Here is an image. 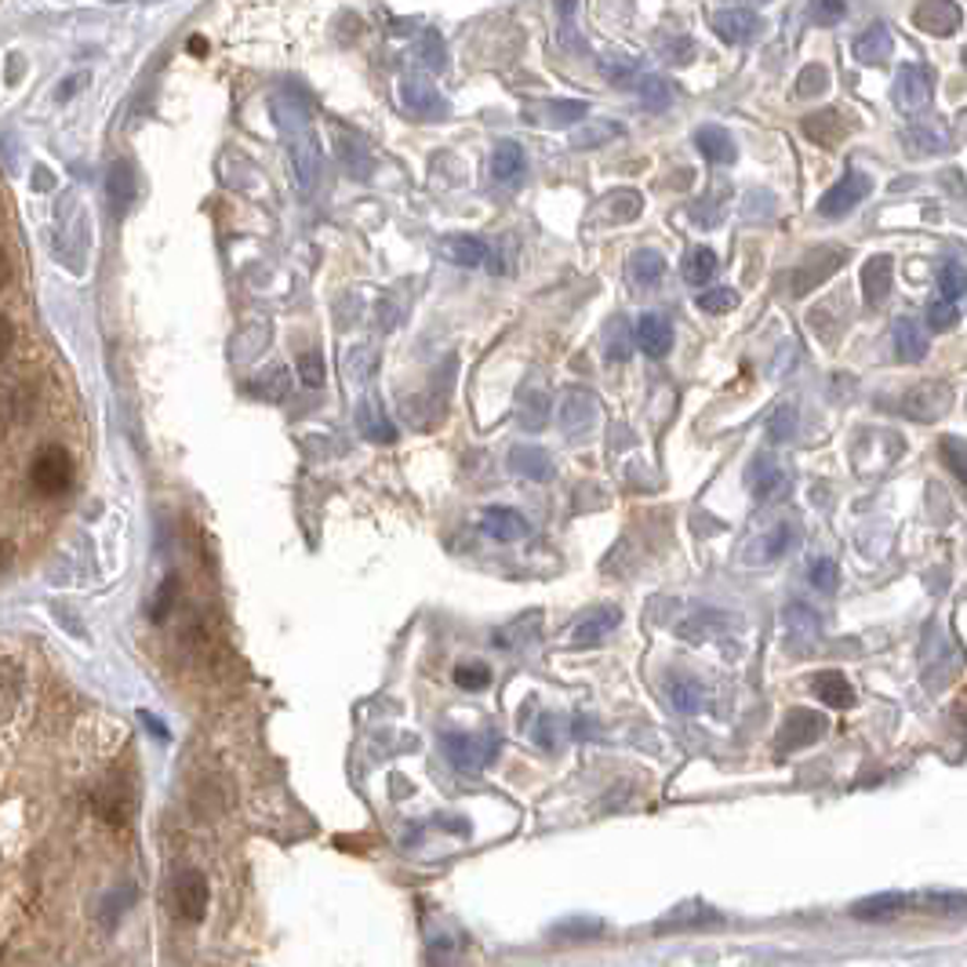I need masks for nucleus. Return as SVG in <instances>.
Returning <instances> with one entry per match:
<instances>
[{"mask_svg": "<svg viewBox=\"0 0 967 967\" xmlns=\"http://www.w3.org/2000/svg\"><path fill=\"white\" fill-rule=\"evenodd\" d=\"M909 902H913V898H909V895H898V891L870 895V898H862V902L851 906V917H855V920H866V924H880V920H895L898 913H906Z\"/></svg>", "mask_w": 967, "mask_h": 967, "instance_id": "nucleus-18", "label": "nucleus"}, {"mask_svg": "<svg viewBox=\"0 0 967 967\" xmlns=\"http://www.w3.org/2000/svg\"><path fill=\"white\" fill-rule=\"evenodd\" d=\"M931 95H935L931 73L924 70V66L906 62L895 77V106L902 113H920V110H928Z\"/></svg>", "mask_w": 967, "mask_h": 967, "instance_id": "nucleus-8", "label": "nucleus"}, {"mask_svg": "<svg viewBox=\"0 0 967 967\" xmlns=\"http://www.w3.org/2000/svg\"><path fill=\"white\" fill-rule=\"evenodd\" d=\"M11 564H15V542H11V539H0V575H4Z\"/></svg>", "mask_w": 967, "mask_h": 967, "instance_id": "nucleus-59", "label": "nucleus"}, {"mask_svg": "<svg viewBox=\"0 0 967 967\" xmlns=\"http://www.w3.org/2000/svg\"><path fill=\"white\" fill-rule=\"evenodd\" d=\"M11 277H15V266H11V255L0 247V288H8Z\"/></svg>", "mask_w": 967, "mask_h": 967, "instance_id": "nucleus-60", "label": "nucleus"}, {"mask_svg": "<svg viewBox=\"0 0 967 967\" xmlns=\"http://www.w3.org/2000/svg\"><path fill=\"white\" fill-rule=\"evenodd\" d=\"M15 343H19V327H15V321H11L8 313H0V360H8V353L15 349Z\"/></svg>", "mask_w": 967, "mask_h": 967, "instance_id": "nucleus-57", "label": "nucleus"}, {"mask_svg": "<svg viewBox=\"0 0 967 967\" xmlns=\"http://www.w3.org/2000/svg\"><path fill=\"white\" fill-rule=\"evenodd\" d=\"M891 258L887 255H873L866 266H862V299H866L870 310H877V306L887 299V291H891Z\"/></svg>", "mask_w": 967, "mask_h": 967, "instance_id": "nucleus-19", "label": "nucleus"}, {"mask_svg": "<svg viewBox=\"0 0 967 967\" xmlns=\"http://www.w3.org/2000/svg\"><path fill=\"white\" fill-rule=\"evenodd\" d=\"M495 749H498V742L495 738H476V735H444V753L451 757V764L454 768H462V771H476V768H484L487 760L495 757Z\"/></svg>", "mask_w": 967, "mask_h": 967, "instance_id": "nucleus-9", "label": "nucleus"}, {"mask_svg": "<svg viewBox=\"0 0 967 967\" xmlns=\"http://www.w3.org/2000/svg\"><path fill=\"white\" fill-rule=\"evenodd\" d=\"M949 401H953V390L946 382H917L913 390L902 393L898 412L913 418V423H939V418L946 415Z\"/></svg>", "mask_w": 967, "mask_h": 967, "instance_id": "nucleus-4", "label": "nucleus"}, {"mask_svg": "<svg viewBox=\"0 0 967 967\" xmlns=\"http://www.w3.org/2000/svg\"><path fill=\"white\" fill-rule=\"evenodd\" d=\"M110 197H113V204H117V208H128V204H131V197H135V175H131L128 164H113V172H110Z\"/></svg>", "mask_w": 967, "mask_h": 967, "instance_id": "nucleus-40", "label": "nucleus"}, {"mask_svg": "<svg viewBox=\"0 0 967 967\" xmlns=\"http://www.w3.org/2000/svg\"><path fill=\"white\" fill-rule=\"evenodd\" d=\"M844 15H848V4H811V19L818 26H833V22H840Z\"/></svg>", "mask_w": 967, "mask_h": 967, "instance_id": "nucleus-58", "label": "nucleus"}, {"mask_svg": "<svg viewBox=\"0 0 967 967\" xmlns=\"http://www.w3.org/2000/svg\"><path fill=\"white\" fill-rule=\"evenodd\" d=\"M509 465H514V473L528 476V481H539V484H545L553 476L550 451L534 448V444H517V448L509 451Z\"/></svg>", "mask_w": 967, "mask_h": 967, "instance_id": "nucleus-23", "label": "nucleus"}, {"mask_svg": "<svg viewBox=\"0 0 967 967\" xmlns=\"http://www.w3.org/2000/svg\"><path fill=\"white\" fill-rule=\"evenodd\" d=\"M357 426H360V434H368L375 444H393L396 440V426L382 415V404L375 401V396H368V401L357 407Z\"/></svg>", "mask_w": 967, "mask_h": 967, "instance_id": "nucleus-26", "label": "nucleus"}, {"mask_svg": "<svg viewBox=\"0 0 967 967\" xmlns=\"http://www.w3.org/2000/svg\"><path fill=\"white\" fill-rule=\"evenodd\" d=\"M454 684H459L462 691H484L487 684H492V669H487L484 663H462V666H454Z\"/></svg>", "mask_w": 967, "mask_h": 967, "instance_id": "nucleus-42", "label": "nucleus"}, {"mask_svg": "<svg viewBox=\"0 0 967 967\" xmlns=\"http://www.w3.org/2000/svg\"><path fill=\"white\" fill-rule=\"evenodd\" d=\"M917 30L931 33V37H949L960 26V8L957 4H917L913 8Z\"/></svg>", "mask_w": 967, "mask_h": 967, "instance_id": "nucleus-22", "label": "nucleus"}, {"mask_svg": "<svg viewBox=\"0 0 967 967\" xmlns=\"http://www.w3.org/2000/svg\"><path fill=\"white\" fill-rule=\"evenodd\" d=\"M636 88H641V102L647 110H669L674 106V84L666 81V77H655V73H644L641 81H636Z\"/></svg>", "mask_w": 967, "mask_h": 967, "instance_id": "nucleus-36", "label": "nucleus"}, {"mask_svg": "<svg viewBox=\"0 0 967 967\" xmlns=\"http://www.w3.org/2000/svg\"><path fill=\"white\" fill-rule=\"evenodd\" d=\"M902 142H906V153H909V157H931V153H939V150H942V139H939L935 131H928V128L906 131V135H902Z\"/></svg>", "mask_w": 967, "mask_h": 967, "instance_id": "nucleus-46", "label": "nucleus"}, {"mask_svg": "<svg viewBox=\"0 0 967 967\" xmlns=\"http://www.w3.org/2000/svg\"><path fill=\"white\" fill-rule=\"evenodd\" d=\"M128 902H131V887H120L117 895H110L106 902H102V909H99L102 928H117V920H120L124 909H128Z\"/></svg>", "mask_w": 967, "mask_h": 967, "instance_id": "nucleus-51", "label": "nucleus"}, {"mask_svg": "<svg viewBox=\"0 0 967 967\" xmlns=\"http://www.w3.org/2000/svg\"><path fill=\"white\" fill-rule=\"evenodd\" d=\"M208 898H211V891H208L204 873L186 870V873H179V877H175V909H179L182 920H193V924L204 920V913H208Z\"/></svg>", "mask_w": 967, "mask_h": 967, "instance_id": "nucleus-10", "label": "nucleus"}, {"mask_svg": "<svg viewBox=\"0 0 967 967\" xmlns=\"http://www.w3.org/2000/svg\"><path fill=\"white\" fill-rule=\"evenodd\" d=\"M600 73H605L611 84H619V88H633V81H641V62H636L633 55L608 51L605 59H600Z\"/></svg>", "mask_w": 967, "mask_h": 967, "instance_id": "nucleus-32", "label": "nucleus"}, {"mask_svg": "<svg viewBox=\"0 0 967 967\" xmlns=\"http://www.w3.org/2000/svg\"><path fill=\"white\" fill-rule=\"evenodd\" d=\"M669 699H674L680 713H699L705 705V688L695 677H677V680H669Z\"/></svg>", "mask_w": 967, "mask_h": 967, "instance_id": "nucleus-35", "label": "nucleus"}, {"mask_svg": "<svg viewBox=\"0 0 967 967\" xmlns=\"http://www.w3.org/2000/svg\"><path fill=\"white\" fill-rule=\"evenodd\" d=\"M418 62L423 66H429V70L434 73H444L448 70V48H444V37H440V30H423V37H418Z\"/></svg>", "mask_w": 967, "mask_h": 967, "instance_id": "nucleus-37", "label": "nucleus"}, {"mask_svg": "<svg viewBox=\"0 0 967 967\" xmlns=\"http://www.w3.org/2000/svg\"><path fill=\"white\" fill-rule=\"evenodd\" d=\"M630 280L636 284V288H652V284H658L666 277V258L652 252V247H641V252L630 255Z\"/></svg>", "mask_w": 967, "mask_h": 967, "instance_id": "nucleus-28", "label": "nucleus"}, {"mask_svg": "<svg viewBox=\"0 0 967 967\" xmlns=\"http://www.w3.org/2000/svg\"><path fill=\"white\" fill-rule=\"evenodd\" d=\"M960 321V306H953L946 299H935L928 306V327L931 332H949V327H957Z\"/></svg>", "mask_w": 967, "mask_h": 967, "instance_id": "nucleus-47", "label": "nucleus"}, {"mask_svg": "<svg viewBox=\"0 0 967 967\" xmlns=\"http://www.w3.org/2000/svg\"><path fill=\"white\" fill-rule=\"evenodd\" d=\"M829 81V73H826V66H807V70L801 73V88H796V95H818V91H822V84Z\"/></svg>", "mask_w": 967, "mask_h": 967, "instance_id": "nucleus-54", "label": "nucleus"}, {"mask_svg": "<svg viewBox=\"0 0 967 967\" xmlns=\"http://www.w3.org/2000/svg\"><path fill=\"white\" fill-rule=\"evenodd\" d=\"M401 99H404L407 110L418 113V117L437 120V117L448 113V102L440 99V91L429 81H418V77H404V81H401Z\"/></svg>", "mask_w": 967, "mask_h": 967, "instance_id": "nucleus-16", "label": "nucleus"}, {"mask_svg": "<svg viewBox=\"0 0 967 967\" xmlns=\"http://www.w3.org/2000/svg\"><path fill=\"white\" fill-rule=\"evenodd\" d=\"M695 146L710 164H735V157H738L732 131L721 128V124H702V128L695 131Z\"/></svg>", "mask_w": 967, "mask_h": 967, "instance_id": "nucleus-17", "label": "nucleus"}, {"mask_svg": "<svg viewBox=\"0 0 967 967\" xmlns=\"http://www.w3.org/2000/svg\"><path fill=\"white\" fill-rule=\"evenodd\" d=\"M295 172H299L302 189H313L316 172H321V146L313 135H306V142L295 146Z\"/></svg>", "mask_w": 967, "mask_h": 967, "instance_id": "nucleus-34", "label": "nucleus"}, {"mask_svg": "<svg viewBox=\"0 0 967 967\" xmlns=\"http://www.w3.org/2000/svg\"><path fill=\"white\" fill-rule=\"evenodd\" d=\"M691 51H695V44H691L688 37H663V55L669 62H691Z\"/></svg>", "mask_w": 967, "mask_h": 967, "instance_id": "nucleus-55", "label": "nucleus"}, {"mask_svg": "<svg viewBox=\"0 0 967 967\" xmlns=\"http://www.w3.org/2000/svg\"><path fill=\"white\" fill-rule=\"evenodd\" d=\"M179 578L175 575H168L164 583H161V589H157V597H153V605H150V619L153 622H164L168 615H172V608H175V600H179Z\"/></svg>", "mask_w": 967, "mask_h": 967, "instance_id": "nucleus-45", "label": "nucleus"}, {"mask_svg": "<svg viewBox=\"0 0 967 967\" xmlns=\"http://www.w3.org/2000/svg\"><path fill=\"white\" fill-rule=\"evenodd\" d=\"M786 622H790V630L796 636H804V641H815V636H818V615L807 605H790Z\"/></svg>", "mask_w": 967, "mask_h": 967, "instance_id": "nucleus-48", "label": "nucleus"}, {"mask_svg": "<svg viewBox=\"0 0 967 967\" xmlns=\"http://www.w3.org/2000/svg\"><path fill=\"white\" fill-rule=\"evenodd\" d=\"M597 423V396L586 390H567L561 401V426L572 437H583Z\"/></svg>", "mask_w": 967, "mask_h": 967, "instance_id": "nucleus-14", "label": "nucleus"}, {"mask_svg": "<svg viewBox=\"0 0 967 967\" xmlns=\"http://www.w3.org/2000/svg\"><path fill=\"white\" fill-rule=\"evenodd\" d=\"M625 128L622 124H611V120H597L594 128H583V131H575V146L578 150H589V146H605V139H619Z\"/></svg>", "mask_w": 967, "mask_h": 967, "instance_id": "nucleus-44", "label": "nucleus"}, {"mask_svg": "<svg viewBox=\"0 0 967 967\" xmlns=\"http://www.w3.org/2000/svg\"><path fill=\"white\" fill-rule=\"evenodd\" d=\"M942 454H946V465L953 470V476L964 484V440L960 437H942Z\"/></svg>", "mask_w": 967, "mask_h": 967, "instance_id": "nucleus-53", "label": "nucleus"}, {"mask_svg": "<svg viewBox=\"0 0 967 967\" xmlns=\"http://www.w3.org/2000/svg\"><path fill=\"white\" fill-rule=\"evenodd\" d=\"M716 269H721V263H716V252H713V247H705V244L691 247L688 258H684V280L695 284V288H705V284L716 277Z\"/></svg>", "mask_w": 967, "mask_h": 967, "instance_id": "nucleus-31", "label": "nucleus"}, {"mask_svg": "<svg viewBox=\"0 0 967 967\" xmlns=\"http://www.w3.org/2000/svg\"><path fill=\"white\" fill-rule=\"evenodd\" d=\"M724 625H735L732 615H721V611H699V615H691L688 622H680V636L691 644L705 641V636H713L716 630H724Z\"/></svg>", "mask_w": 967, "mask_h": 967, "instance_id": "nucleus-33", "label": "nucleus"}, {"mask_svg": "<svg viewBox=\"0 0 967 967\" xmlns=\"http://www.w3.org/2000/svg\"><path fill=\"white\" fill-rule=\"evenodd\" d=\"M738 306V291L735 288H710L699 295V310L710 313V316H721V313H732Z\"/></svg>", "mask_w": 967, "mask_h": 967, "instance_id": "nucleus-41", "label": "nucleus"}, {"mask_svg": "<svg viewBox=\"0 0 967 967\" xmlns=\"http://www.w3.org/2000/svg\"><path fill=\"white\" fill-rule=\"evenodd\" d=\"M804 131L807 139L818 142V146H837L840 139H844V120H840V110H818L811 113V117H804Z\"/></svg>", "mask_w": 967, "mask_h": 967, "instance_id": "nucleus-27", "label": "nucleus"}, {"mask_svg": "<svg viewBox=\"0 0 967 967\" xmlns=\"http://www.w3.org/2000/svg\"><path fill=\"white\" fill-rule=\"evenodd\" d=\"M444 255L451 258L454 266H484L487 258H492V252H487L484 241H476V237H448L444 241Z\"/></svg>", "mask_w": 967, "mask_h": 967, "instance_id": "nucleus-29", "label": "nucleus"}, {"mask_svg": "<svg viewBox=\"0 0 967 967\" xmlns=\"http://www.w3.org/2000/svg\"><path fill=\"white\" fill-rule=\"evenodd\" d=\"M746 481H749V492L764 503V498H775V495L786 492L790 476L779 465V459H771V454H757L753 465H749V473H746Z\"/></svg>", "mask_w": 967, "mask_h": 967, "instance_id": "nucleus-12", "label": "nucleus"}, {"mask_svg": "<svg viewBox=\"0 0 967 967\" xmlns=\"http://www.w3.org/2000/svg\"><path fill=\"white\" fill-rule=\"evenodd\" d=\"M811 691L829 705V710H851V705H855V684H851L844 674H837V669L818 674L811 680Z\"/></svg>", "mask_w": 967, "mask_h": 967, "instance_id": "nucleus-21", "label": "nucleus"}, {"mask_svg": "<svg viewBox=\"0 0 967 967\" xmlns=\"http://www.w3.org/2000/svg\"><path fill=\"white\" fill-rule=\"evenodd\" d=\"M608 360H630V335L622 324H611L608 332Z\"/></svg>", "mask_w": 967, "mask_h": 967, "instance_id": "nucleus-56", "label": "nucleus"}, {"mask_svg": "<svg viewBox=\"0 0 967 967\" xmlns=\"http://www.w3.org/2000/svg\"><path fill=\"white\" fill-rule=\"evenodd\" d=\"M189 48H193V51H197V55H200L204 48H208V44H204L200 37H193V41H189Z\"/></svg>", "mask_w": 967, "mask_h": 967, "instance_id": "nucleus-61", "label": "nucleus"}, {"mask_svg": "<svg viewBox=\"0 0 967 967\" xmlns=\"http://www.w3.org/2000/svg\"><path fill=\"white\" fill-rule=\"evenodd\" d=\"M807 578H811V586L818 589V594H837L840 567H837V561H829V556H818V561L811 564V572H807Z\"/></svg>", "mask_w": 967, "mask_h": 967, "instance_id": "nucleus-43", "label": "nucleus"}, {"mask_svg": "<svg viewBox=\"0 0 967 967\" xmlns=\"http://www.w3.org/2000/svg\"><path fill=\"white\" fill-rule=\"evenodd\" d=\"M622 622V611L619 608H597V615H589L583 625H575V633H572V644H594V641H600V636L605 633H611L615 630V625Z\"/></svg>", "mask_w": 967, "mask_h": 967, "instance_id": "nucleus-30", "label": "nucleus"}, {"mask_svg": "<svg viewBox=\"0 0 967 967\" xmlns=\"http://www.w3.org/2000/svg\"><path fill=\"white\" fill-rule=\"evenodd\" d=\"M939 299H946L953 306H960V299H964V266L957 263V258L942 266V273H939Z\"/></svg>", "mask_w": 967, "mask_h": 967, "instance_id": "nucleus-39", "label": "nucleus"}, {"mask_svg": "<svg viewBox=\"0 0 967 967\" xmlns=\"http://www.w3.org/2000/svg\"><path fill=\"white\" fill-rule=\"evenodd\" d=\"M633 338L647 357H666L674 349V324L663 313H641V321L633 327Z\"/></svg>", "mask_w": 967, "mask_h": 967, "instance_id": "nucleus-11", "label": "nucleus"}, {"mask_svg": "<svg viewBox=\"0 0 967 967\" xmlns=\"http://www.w3.org/2000/svg\"><path fill=\"white\" fill-rule=\"evenodd\" d=\"M539 113H550V117L539 120V124H545V128H564V124L583 120L589 106L578 99H545V102H539V106H528V117H539Z\"/></svg>", "mask_w": 967, "mask_h": 967, "instance_id": "nucleus-24", "label": "nucleus"}, {"mask_svg": "<svg viewBox=\"0 0 967 967\" xmlns=\"http://www.w3.org/2000/svg\"><path fill=\"white\" fill-rule=\"evenodd\" d=\"M870 193H873V179L866 172H859V168H851L844 179L833 182V186L822 193L818 215H822V219H844V215L855 211Z\"/></svg>", "mask_w": 967, "mask_h": 967, "instance_id": "nucleus-3", "label": "nucleus"}, {"mask_svg": "<svg viewBox=\"0 0 967 967\" xmlns=\"http://www.w3.org/2000/svg\"><path fill=\"white\" fill-rule=\"evenodd\" d=\"M91 807H95V815L102 818V822L124 826L135 811L131 786L124 779H106L102 786H95V793H91Z\"/></svg>", "mask_w": 967, "mask_h": 967, "instance_id": "nucleus-7", "label": "nucleus"}, {"mask_svg": "<svg viewBox=\"0 0 967 967\" xmlns=\"http://www.w3.org/2000/svg\"><path fill=\"white\" fill-rule=\"evenodd\" d=\"M252 393H258L263 401H280V396L288 393V371H284V368L266 371L263 379L252 382Z\"/></svg>", "mask_w": 967, "mask_h": 967, "instance_id": "nucleus-49", "label": "nucleus"}, {"mask_svg": "<svg viewBox=\"0 0 967 967\" xmlns=\"http://www.w3.org/2000/svg\"><path fill=\"white\" fill-rule=\"evenodd\" d=\"M481 531L487 534V539H495V542H517V539H525V534L531 531V525L525 520V514H517V509L487 506L481 514Z\"/></svg>", "mask_w": 967, "mask_h": 967, "instance_id": "nucleus-13", "label": "nucleus"}, {"mask_svg": "<svg viewBox=\"0 0 967 967\" xmlns=\"http://www.w3.org/2000/svg\"><path fill=\"white\" fill-rule=\"evenodd\" d=\"M525 146H520L517 139H503L495 146L492 153V179L495 182H517L520 172H525Z\"/></svg>", "mask_w": 967, "mask_h": 967, "instance_id": "nucleus-25", "label": "nucleus"}, {"mask_svg": "<svg viewBox=\"0 0 967 967\" xmlns=\"http://www.w3.org/2000/svg\"><path fill=\"white\" fill-rule=\"evenodd\" d=\"M851 51H855V59L866 66L884 62L887 55H891V30H887L884 22H870V26L851 41Z\"/></svg>", "mask_w": 967, "mask_h": 967, "instance_id": "nucleus-20", "label": "nucleus"}, {"mask_svg": "<svg viewBox=\"0 0 967 967\" xmlns=\"http://www.w3.org/2000/svg\"><path fill=\"white\" fill-rule=\"evenodd\" d=\"M77 465L70 459V451L62 444H44L37 448V454L30 459V487L37 492V498L44 503H55L73 487Z\"/></svg>", "mask_w": 967, "mask_h": 967, "instance_id": "nucleus-1", "label": "nucleus"}, {"mask_svg": "<svg viewBox=\"0 0 967 967\" xmlns=\"http://www.w3.org/2000/svg\"><path fill=\"white\" fill-rule=\"evenodd\" d=\"M793 542H796V528H793V525H779V528L764 539V556H768V561H779V556L786 553Z\"/></svg>", "mask_w": 967, "mask_h": 967, "instance_id": "nucleus-52", "label": "nucleus"}, {"mask_svg": "<svg viewBox=\"0 0 967 967\" xmlns=\"http://www.w3.org/2000/svg\"><path fill=\"white\" fill-rule=\"evenodd\" d=\"M295 368H299V379L306 382V385H324V357L316 349H306V353H299V364H295Z\"/></svg>", "mask_w": 967, "mask_h": 967, "instance_id": "nucleus-50", "label": "nucleus"}, {"mask_svg": "<svg viewBox=\"0 0 967 967\" xmlns=\"http://www.w3.org/2000/svg\"><path fill=\"white\" fill-rule=\"evenodd\" d=\"M891 338H895V357L902 364H917L928 357V335L920 327L917 316H895L891 324Z\"/></svg>", "mask_w": 967, "mask_h": 967, "instance_id": "nucleus-15", "label": "nucleus"}, {"mask_svg": "<svg viewBox=\"0 0 967 967\" xmlns=\"http://www.w3.org/2000/svg\"><path fill=\"white\" fill-rule=\"evenodd\" d=\"M844 258H848V252L840 244H822V247H811V252H807V258L801 266L793 269V277H790V291L796 295V299H804V295H811L818 284H826L829 277H833V273L844 266Z\"/></svg>", "mask_w": 967, "mask_h": 967, "instance_id": "nucleus-2", "label": "nucleus"}, {"mask_svg": "<svg viewBox=\"0 0 967 967\" xmlns=\"http://www.w3.org/2000/svg\"><path fill=\"white\" fill-rule=\"evenodd\" d=\"M796 423H801V412H796V404L782 401L775 412L768 415V437L775 440V444H786L796 434Z\"/></svg>", "mask_w": 967, "mask_h": 967, "instance_id": "nucleus-38", "label": "nucleus"}, {"mask_svg": "<svg viewBox=\"0 0 967 967\" xmlns=\"http://www.w3.org/2000/svg\"><path fill=\"white\" fill-rule=\"evenodd\" d=\"M826 713H815V710H790L786 721H782L779 727V753H796V749L804 746H815L818 738L826 735Z\"/></svg>", "mask_w": 967, "mask_h": 967, "instance_id": "nucleus-6", "label": "nucleus"}, {"mask_svg": "<svg viewBox=\"0 0 967 967\" xmlns=\"http://www.w3.org/2000/svg\"><path fill=\"white\" fill-rule=\"evenodd\" d=\"M713 33L721 37L724 44H732V48H742V44H749L760 33V15L757 8L749 4H727V8H716L713 11Z\"/></svg>", "mask_w": 967, "mask_h": 967, "instance_id": "nucleus-5", "label": "nucleus"}]
</instances>
